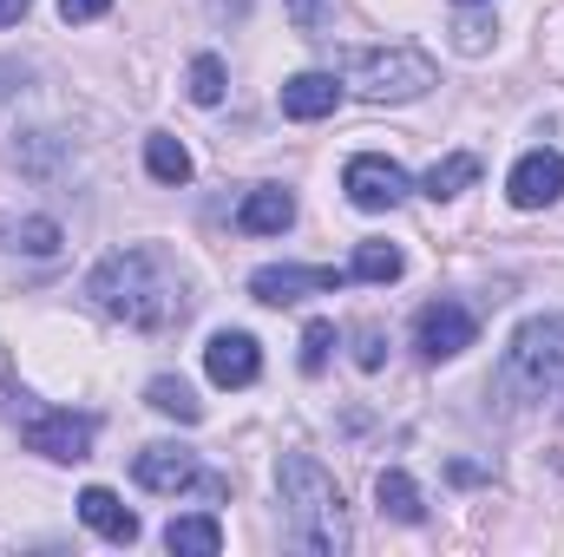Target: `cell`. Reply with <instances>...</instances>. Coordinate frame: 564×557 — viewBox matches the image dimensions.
Instances as JSON below:
<instances>
[{"mask_svg":"<svg viewBox=\"0 0 564 557\" xmlns=\"http://www.w3.org/2000/svg\"><path fill=\"white\" fill-rule=\"evenodd\" d=\"M86 295L99 315L144 328V335H164L191 315V282L171 263V250H158V243H132V250L99 256V270L86 276Z\"/></svg>","mask_w":564,"mask_h":557,"instance_id":"6da1fadb","label":"cell"},{"mask_svg":"<svg viewBox=\"0 0 564 557\" xmlns=\"http://www.w3.org/2000/svg\"><path fill=\"white\" fill-rule=\"evenodd\" d=\"M276 492H282V512H289V532H295L315 557L348 551V505H341V485H335V472H328L322 459L282 452L276 459Z\"/></svg>","mask_w":564,"mask_h":557,"instance_id":"7a4b0ae2","label":"cell"},{"mask_svg":"<svg viewBox=\"0 0 564 557\" xmlns=\"http://www.w3.org/2000/svg\"><path fill=\"white\" fill-rule=\"evenodd\" d=\"M499 394L512 407H532V401L564 394V315H532L512 335V348L499 361Z\"/></svg>","mask_w":564,"mask_h":557,"instance_id":"3957f363","label":"cell"},{"mask_svg":"<svg viewBox=\"0 0 564 557\" xmlns=\"http://www.w3.org/2000/svg\"><path fill=\"white\" fill-rule=\"evenodd\" d=\"M341 79L375 106H408L440 73H433V59L421 46H375V53H341Z\"/></svg>","mask_w":564,"mask_h":557,"instance_id":"277c9868","label":"cell"},{"mask_svg":"<svg viewBox=\"0 0 564 557\" xmlns=\"http://www.w3.org/2000/svg\"><path fill=\"white\" fill-rule=\"evenodd\" d=\"M341 190H348V204H355V210H401V204L414 197V177H408L394 157H381V151H361V157H348V171H341Z\"/></svg>","mask_w":564,"mask_h":557,"instance_id":"5b68a950","label":"cell"},{"mask_svg":"<svg viewBox=\"0 0 564 557\" xmlns=\"http://www.w3.org/2000/svg\"><path fill=\"white\" fill-rule=\"evenodd\" d=\"M479 341V315L466 308V302H426L421 315H414V348H421L426 361H453V354H466Z\"/></svg>","mask_w":564,"mask_h":557,"instance_id":"8992f818","label":"cell"},{"mask_svg":"<svg viewBox=\"0 0 564 557\" xmlns=\"http://www.w3.org/2000/svg\"><path fill=\"white\" fill-rule=\"evenodd\" d=\"M93 414H66V407H33L26 426H20V439H26V452H40V459H86L93 452Z\"/></svg>","mask_w":564,"mask_h":557,"instance_id":"52a82bcc","label":"cell"},{"mask_svg":"<svg viewBox=\"0 0 564 557\" xmlns=\"http://www.w3.org/2000/svg\"><path fill=\"white\" fill-rule=\"evenodd\" d=\"M348 282V270H302V263H270V270H257L250 276V295L257 302H270V308H282V302H302V295H328V288H341Z\"/></svg>","mask_w":564,"mask_h":557,"instance_id":"ba28073f","label":"cell"},{"mask_svg":"<svg viewBox=\"0 0 564 557\" xmlns=\"http://www.w3.org/2000/svg\"><path fill=\"white\" fill-rule=\"evenodd\" d=\"M506 197L519 204V210H545V204H558L564 197V157L558 151H525L519 164H512V177H506Z\"/></svg>","mask_w":564,"mask_h":557,"instance_id":"9c48e42d","label":"cell"},{"mask_svg":"<svg viewBox=\"0 0 564 557\" xmlns=\"http://www.w3.org/2000/svg\"><path fill=\"white\" fill-rule=\"evenodd\" d=\"M204 374H210L217 387H250V381L263 374V348H257V335H243V328L210 335V348H204Z\"/></svg>","mask_w":564,"mask_h":557,"instance_id":"30bf717a","label":"cell"},{"mask_svg":"<svg viewBox=\"0 0 564 557\" xmlns=\"http://www.w3.org/2000/svg\"><path fill=\"white\" fill-rule=\"evenodd\" d=\"M132 472H139L144 492H191V485H204V472H197V452H191V446H171V439L144 446L139 459H132Z\"/></svg>","mask_w":564,"mask_h":557,"instance_id":"8fae6325","label":"cell"},{"mask_svg":"<svg viewBox=\"0 0 564 557\" xmlns=\"http://www.w3.org/2000/svg\"><path fill=\"white\" fill-rule=\"evenodd\" d=\"M335 106H341L335 73H295V79L282 86V112H289L295 125H315V119H328Z\"/></svg>","mask_w":564,"mask_h":557,"instance_id":"7c38bea8","label":"cell"},{"mask_svg":"<svg viewBox=\"0 0 564 557\" xmlns=\"http://www.w3.org/2000/svg\"><path fill=\"white\" fill-rule=\"evenodd\" d=\"M79 518H86L106 545H132V538H139V512L119 505V492H106V485H86V492H79Z\"/></svg>","mask_w":564,"mask_h":557,"instance_id":"4fadbf2b","label":"cell"},{"mask_svg":"<svg viewBox=\"0 0 564 557\" xmlns=\"http://www.w3.org/2000/svg\"><path fill=\"white\" fill-rule=\"evenodd\" d=\"M289 223H295V197H289L282 184L250 190V197H243V210H237V230H243V237H282Z\"/></svg>","mask_w":564,"mask_h":557,"instance_id":"5bb4252c","label":"cell"},{"mask_svg":"<svg viewBox=\"0 0 564 557\" xmlns=\"http://www.w3.org/2000/svg\"><path fill=\"white\" fill-rule=\"evenodd\" d=\"M375 499H381V518H394V525H421V518H426L421 485H414L401 466H388V472L375 479Z\"/></svg>","mask_w":564,"mask_h":557,"instance_id":"9a60e30c","label":"cell"},{"mask_svg":"<svg viewBox=\"0 0 564 557\" xmlns=\"http://www.w3.org/2000/svg\"><path fill=\"white\" fill-rule=\"evenodd\" d=\"M59 223L53 217H7L0 223V250H26V256H59Z\"/></svg>","mask_w":564,"mask_h":557,"instance_id":"2e32d148","label":"cell"},{"mask_svg":"<svg viewBox=\"0 0 564 557\" xmlns=\"http://www.w3.org/2000/svg\"><path fill=\"white\" fill-rule=\"evenodd\" d=\"M466 184H479V157H473V151H453V157H440V164H433V171L421 177V190L433 197V204L459 197Z\"/></svg>","mask_w":564,"mask_h":557,"instance_id":"e0dca14e","label":"cell"},{"mask_svg":"<svg viewBox=\"0 0 564 557\" xmlns=\"http://www.w3.org/2000/svg\"><path fill=\"white\" fill-rule=\"evenodd\" d=\"M164 545L171 551H191V557H217L224 551V525L217 518H171L164 525Z\"/></svg>","mask_w":564,"mask_h":557,"instance_id":"ac0fdd59","label":"cell"},{"mask_svg":"<svg viewBox=\"0 0 564 557\" xmlns=\"http://www.w3.org/2000/svg\"><path fill=\"white\" fill-rule=\"evenodd\" d=\"M144 401H151V407H158V414L184 419V426H197V419H204V401H197V394H191V387H184V381H177V374H158V381H151V387H144Z\"/></svg>","mask_w":564,"mask_h":557,"instance_id":"d6986e66","label":"cell"},{"mask_svg":"<svg viewBox=\"0 0 564 557\" xmlns=\"http://www.w3.org/2000/svg\"><path fill=\"white\" fill-rule=\"evenodd\" d=\"M401 270H408V256L394 243H361L348 263V282H401Z\"/></svg>","mask_w":564,"mask_h":557,"instance_id":"ffe728a7","label":"cell"},{"mask_svg":"<svg viewBox=\"0 0 564 557\" xmlns=\"http://www.w3.org/2000/svg\"><path fill=\"white\" fill-rule=\"evenodd\" d=\"M144 171H151L158 184H184V177H191V151L158 132V139H144Z\"/></svg>","mask_w":564,"mask_h":557,"instance_id":"44dd1931","label":"cell"},{"mask_svg":"<svg viewBox=\"0 0 564 557\" xmlns=\"http://www.w3.org/2000/svg\"><path fill=\"white\" fill-rule=\"evenodd\" d=\"M184 79H191V86H184V92H191V99H197V106H217V99H224V59H217V53H197V59H191V73H184Z\"/></svg>","mask_w":564,"mask_h":557,"instance_id":"7402d4cb","label":"cell"},{"mask_svg":"<svg viewBox=\"0 0 564 557\" xmlns=\"http://www.w3.org/2000/svg\"><path fill=\"white\" fill-rule=\"evenodd\" d=\"M328 348H335V321H308L302 328V374H322L328 368Z\"/></svg>","mask_w":564,"mask_h":557,"instance_id":"603a6c76","label":"cell"},{"mask_svg":"<svg viewBox=\"0 0 564 557\" xmlns=\"http://www.w3.org/2000/svg\"><path fill=\"white\" fill-rule=\"evenodd\" d=\"M388 361V341H381V328H355V368H381Z\"/></svg>","mask_w":564,"mask_h":557,"instance_id":"cb8c5ba5","label":"cell"},{"mask_svg":"<svg viewBox=\"0 0 564 557\" xmlns=\"http://www.w3.org/2000/svg\"><path fill=\"white\" fill-rule=\"evenodd\" d=\"M112 0H59V20H99Z\"/></svg>","mask_w":564,"mask_h":557,"instance_id":"d4e9b609","label":"cell"},{"mask_svg":"<svg viewBox=\"0 0 564 557\" xmlns=\"http://www.w3.org/2000/svg\"><path fill=\"white\" fill-rule=\"evenodd\" d=\"M459 53H486V20H459Z\"/></svg>","mask_w":564,"mask_h":557,"instance_id":"484cf974","label":"cell"},{"mask_svg":"<svg viewBox=\"0 0 564 557\" xmlns=\"http://www.w3.org/2000/svg\"><path fill=\"white\" fill-rule=\"evenodd\" d=\"M322 7H328V0H289V13H295V26H315V20H322Z\"/></svg>","mask_w":564,"mask_h":557,"instance_id":"4316f807","label":"cell"},{"mask_svg":"<svg viewBox=\"0 0 564 557\" xmlns=\"http://www.w3.org/2000/svg\"><path fill=\"white\" fill-rule=\"evenodd\" d=\"M26 7H33V0H0V26H20V20H26Z\"/></svg>","mask_w":564,"mask_h":557,"instance_id":"83f0119b","label":"cell"},{"mask_svg":"<svg viewBox=\"0 0 564 557\" xmlns=\"http://www.w3.org/2000/svg\"><path fill=\"white\" fill-rule=\"evenodd\" d=\"M453 479H459V485H473V479H486V466H473V459H453Z\"/></svg>","mask_w":564,"mask_h":557,"instance_id":"f1b7e54d","label":"cell"},{"mask_svg":"<svg viewBox=\"0 0 564 557\" xmlns=\"http://www.w3.org/2000/svg\"><path fill=\"white\" fill-rule=\"evenodd\" d=\"M459 7H479V0H459Z\"/></svg>","mask_w":564,"mask_h":557,"instance_id":"f546056e","label":"cell"}]
</instances>
